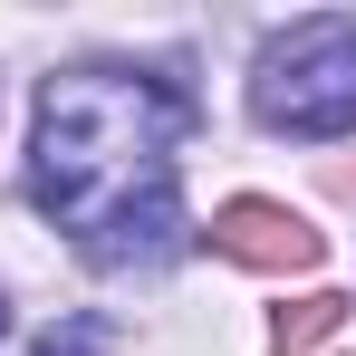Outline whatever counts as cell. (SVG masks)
Here are the masks:
<instances>
[{"instance_id": "3", "label": "cell", "mask_w": 356, "mask_h": 356, "mask_svg": "<svg viewBox=\"0 0 356 356\" xmlns=\"http://www.w3.org/2000/svg\"><path fill=\"white\" fill-rule=\"evenodd\" d=\"M212 250H232L241 270H318V250L327 241L298 222L289 202H260V193H241L212 212Z\"/></svg>"}, {"instance_id": "7", "label": "cell", "mask_w": 356, "mask_h": 356, "mask_svg": "<svg viewBox=\"0 0 356 356\" xmlns=\"http://www.w3.org/2000/svg\"><path fill=\"white\" fill-rule=\"evenodd\" d=\"M0 327H10V318H0Z\"/></svg>"}, {"instance_id": "6", "label": "cell", "mask_w": 356, "mask_h": 356, "mask_svg": "<svg viewBox=\"0 0 356 356\" xmlns=\"http://www.w3.org/2000/svg\"><path fill=\"white\" fill-rule=\"evenodd\" d=\"M39 356H106V318H67V327H49Z\"/></svg>"}, {"instance_id": "4", "label": "cell", "mask_w": 356, "mask_h": 356, "mask_svg": "<svg viewBox=\"0 0 356 356\" xmlns=\"http://www.w3.org/2000/svg\"><path fill=\"white\" fill-rule=\"evenodd\" d=\"M174 241H183V193H174V174H154L145 193H125L116 212L87 232V250L97 260H164Z\"/></svg>"}, {"instance_id": "5", "label": "cell", "mask_w": 356, "mask_h": 356, "mask_svg": "<svg viewBox=\"0 0 356 356\" xmlns=\"http://www.w3.org/2000/svg\"><path fill=\"white\" fill-rule=\"evenodd\" d=\"M337 327H347V298H337V289H308L298 308L270 318V347H280V356H308L318 337H337Z\"/></svg>"}, {"instance_id": "1", "label": "cell", "mask_w": 356, "mask_h": 356, "mask_svg": "<svg viewBox=\"0 0 356 356\" xmlns=\"http://www.w3.org/2000/svg\"><path fill=\"white\" fill-rule=\"evenodd\" d=\"M193 125V97L174 77H135V67H67L39 87V154H29V193L58 232H97L125 193L174 174L164 154Z\"/></svg>"}, {"instance_id": "2", "label": "cell", "mask_w": 356, "mask_h": 356, "mask_svg": "<svg viewBox=\"0 0 356 356\" xmlns=\"http://www.w3.org/2000/svg\"><path fill=\"white\" fill-rule=\"evenodd\" d=\"M250 106L270 135H308V145L356 135V19L318 10L289 39H270V58L250 77Z\"/></svg>"}]
</instances>
